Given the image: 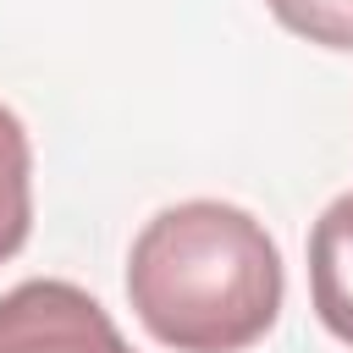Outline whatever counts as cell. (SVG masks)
<instances>
[{
  "mask_svg": "<svg viewBox=\"0 0 353 353\" xmlns=\"http://www.w3.org/2000/svg\"><path fill=\"white\" fill-rule=\"evenodd\" d=\"M0 353H132L116 320L72 281H22L0 292Z\"/></svg>",
  "mask_w": 353,
  "mask_h": 353,
  "instance_id": "2",
  "label": "cell"
},
{
  "mask_svg": "<svg viewBox=\"0 0 353 353\" xmlns=\"http://www.w3.org/2000/svg\"><path fill=\"white\" fill-rule=\"evenodd\" d=\"M309 303L320 325L353 347V193H336L309 232Z\"/></svg>",
  "mask_w": 353,
  "mask_h": 353,
  "instance_id": "3",
  "label": "cell"
},
{
  "mask_svg": "<svg viewBox=\"0 0 353 353\" xmlns=\"http://www.w3.org/2000/svg\"><path fill=\"white\" fill-rule=\"evenodd\" d=\"M33 226V143L11 105H0V265L28 243Z\"/></svg>",
  "mask_w": 353,
  "mask_h": 353,
  "instance_id": "4",
  "label": "cell"
},
{
  "mask_svg": "<svg viewBox=\"0 0 353 353\" xmlns=\"http://www.w3.org/2000/svg\"><path fill=\"white\" fill-rule=\"evenodd\" d=\"M265 6L287 33L320 44V50L353 55V0H265Z\"/></svg>",
  "mask_w": 353,
  "mask_h": 353,
  "instance_id": "5",
  "label": "cell"
},
{
  "mask_svg": "<svg viewBox=\"0 0 353 353\" xmlns=\"http://www.w3.org/2000/svg\"><path fill=\"white\" fill-rule=\"evenodd\" d=\"M281 254L237 204L182 199L143 221L127 254V298L143 331L176 353H243L281 314Z\"/></svg>",
  "mask_w": 353,
  "mask_h": 353,
  "instance_id": "1",
  "label": "cell"
}]
</instances>
